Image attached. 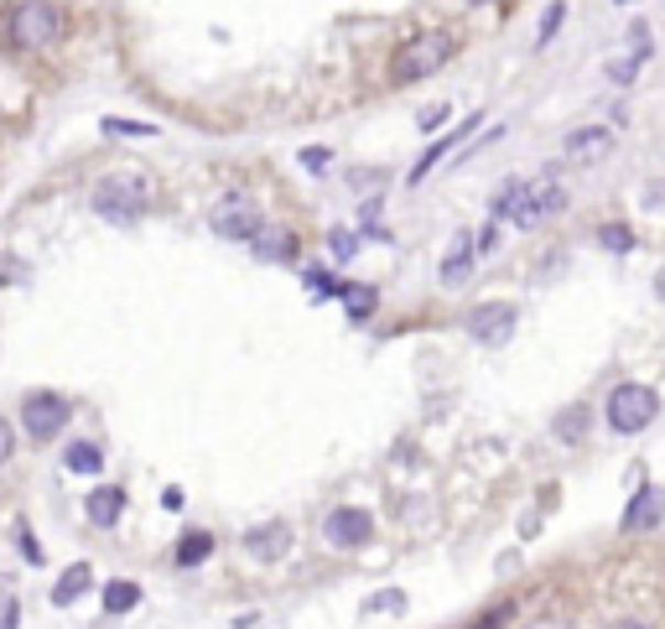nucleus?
<instances>
[{
    "label": "nucleus",
    "instance_id": "c85d7f7f",
    "mask_svg": "<svg viewBox=\"0 0 665 629\" xmlns=\"http://www.w3.org/2000/svg\"><path fill=\"white\" fill-rule=\"evenodd\" d=\"M17 541H21V552H26V562L37 567V562H42V546H37V536H32V525H21V520H17Z\"/></svg>",
    "mask_w": 665,
    "mask_h": 629
},
{
    "label": "nucleus",
    "instance_id": "ddd939ff",
    "mask_svg": "<svg viewBox=\"0 0 665 629\" xmlns=\"http://www.w3.org/2000/svg\"><path fill=\"white\" fill-rule=\"evenodd\" d=\"M468 130H483V115H479V110L468 115V120H462V126H458V130H453V135H437V141H432V147H426V151H422V162H416V167H411V177H406V183H411V187H422V183H426V177H432V167H437V162H443L447 151L458 147L462 135H468Z\"/></svg>",
    "mask_w": 665,
    "mask_h": 629
},
{
    "label": "nucleus",
    "instance_id": "39448f33",
    "mask_svg": "<svg viewBox=\"0 0 665 629\" xmlns=\"http://www.w3.org/2000/svg\"><path fill=\"white\" fill-rule=\"evenodd\" d=\"M260 208L250 193H224L219 204L208 208V229L219 235V240H235V245H250L260 235Z\"/></svg>",
    "mask_w": 665,
    "mask_h": 629
},
{
    "label": "nucleus",
    "instance_id": "6e6552de",
    "mask_svg": "<svg viewBox=\"0 0 665 629\" xmlns=\"http://www.w3.org/2000/svg\"><path fill=\"white\" fill-rule=\"evenodd\" d=\"M567 208V193L552 183V177H541V183H525V204H520V214L510 224H520V229H536V224L556 219Z\"/></svg>",
    "mask_w": 665,
    "mask_h": 629
},
{
    "label": "nucleus",
    "instance_id": "a211bd4d",
    "mask_svg": "<svg viewBox=\"0 0 665 629\" xmlns=\"http://www.w3.org/2000/svg\"><path fill=\"white\" fill-rule=\"evenodd\" d=\"M63 468H68V474H99V468H105V447L99 443H68L63 447Z\"/></svg>",
    "mask_w": 665,
    "mask_h": 629
},
{
    "label": "nucleus",
    "instance_id": "9b49d317",
    "mask_svg": "<svg viewBox=\"0 0 665 629\" xmlns=\"http://www.w3.org/2000/svg\"><path fill=\"white\" fill-rule=\"evenodd\" d=\"M250 250H255V260H271V265H292V260L302 256V240H296L286 224H260V235L250 240Z\"/></svg>",
    "mask_w": 665,
    "mask_h": 629
},
{
    "label": "nucleus",
    "instance_id": "0eeeda50",
    "mask_svg": "<svg viewBox=\"0 0 665 629\" xmlns=\"http://www.w3.org/2000/svg\"><path fill=\"white\" fill-rule=\"evenodd\" d=\"M515 323H520L515 302H479V307L468 313V334H473V344H489V349H499V344H510Z\"/></svg>",
    "mask_w": 665,
    "mask_h": 629
},
{
    "label": "nucleus",
    "instance_id": "bb28decb",
    "mask_svg": "<svg viewBox=\"0 0 665 629\" xmlns=\"http://www.w3.org/2000/svg\"><path fill=\"white\" fill-rule=\"evenodd\" d=\"M510 614H515V604H494V609H483L468 629H504V625H510Z\"/></svg>",
    "mask_w": 665,
    "mask_h": 629
},
{
    "label": "nucleus",
    "instance_id": "f3484780",
    "mask_svg": "<svg viewBox=\"0 0 665 629\" xmlns=\"http://www.w3.org/2000/svg\"><path fill=\"white\" fill-rule=\"evenodd\" d=\"M473 256H479V240L458 235L453 250H447V260H443V286H462V281L473 276Z\"/></svg>",
    "mask_w": 665,
    "mask_h": 629
},
{
    "label": "nucleus",
    "instance_id": "7ed1b4c3",
    "mask_svg": "<svg viewBox=\"0 0 665 629\" xmlns=\"http://www.w3.org/2000/svg\"><path fill=\"white\" fill-rule=\"evenodd\" d=\"M603 416H609V426L619 432V437H640V432L655 426V416H661V395H655V386L624 380V386H613Z\"/></svg>",
    "mask_w": 665,
    "mask_h": 629
},
{
    "label": "nucleus",
    "instance_id": "412c9836",
    "mask_svg": "<svg viewBox=\"0 0 665 629\" xmlns=\"http://www.w3.org/2000/svg\"><path fill=\"white\" fill-rule=\"evenodd\" d=\"M520 204H525V183H520V177H510V183H499V193L489 198V214H494V224L499 219H515Z\"/></svg>",
    "mask_w": 665,
    "mask_h": 629
},
{
    "label": "nucleus",
    "instance_id": "423d86ee",
    "mask_svg": "<svg viewBox=\"0 0 665 629\" xmlns=\"http://www.w3.org/2000/svg\"><path fill=\"white\" fill-rule=\"evenodd\" d=\"M68 416H74V406H68L57 390H32V395L21 401V426H26L32 443H53L57 432L68 426Z\"/></svg>",
    "mask_w": 665,
    "mask_h": 629
},
{
    "label": "nucleus",
    "instance_id": "b1692460",
    "mask_svg": "<svg viewBox=\"0 0 665 629\" xmlns=\"http://www.w3.org/2000/svg\"><path fill=\"white\" fill-rule=\"evenodd\" d=\"M562 21H567V0H552L546 17H541V26H536V47H546V42L562 32Z\"/></svg>",
    "mask_w": 665,
    "mask_h": 629
},
{
    "label": "nucleus",
    "instance_id": "f257e3e1",
    "mask_svg": "<svg viewBox=\"0 0 665 629\" xmlns=\"http://www.w3.org/2000/svg\"><path fill=\"white\" fill-rule=\"evenodd\" d=\"M151 204H156V183L146 172H110L105 183L94 187V214L110 224H135Z\"/></svg>",
    "mask_w": 665,
    "mask_h": 629
},
{
    "label": "nucleus",
    "instance_id": "c756f323",
    "mask_svg": "<svg viewBox=\"0 0 665 629\" xmlns=\"http://www.w3.org/2000/svg\"><path fill=\"white\" fill-rule=\"evenodd\" d=\"M17 625H21V598L6 593V598H0V629H17Z\"/></svg>",
    "mask_w": 665,
    "mask_h": 629
},
{
    "label": "nucleus",
    "instance_id": "2eb2a0df",
    "mask_svg": "<svg viewBox=\"0 0 665 629\" xmlns=\"http://www.w3.org/2000/svg\"><path fill=\"white\" fill-rule=\"evenodd\" d=\"M84 510H89V525L110 531L115 520L126 516V489H120V484H105V489H94L89 500H84Z\"/></svg>",
    "mask_w": 665,
    "mask_h": 629
},
{
    "label": "nucleus",
    "instance_id": "cd10ccee",
    "mask_svg": "<svg viewBox=\"0 0 665 629\" xmlns=\"http://www.w3.org/2000/svg\"><path fill=\"white\" fill-rule=\"evenodd\" d=\"M105 135H156V126H141V120H105Z\"/></svg>",
    "mask_w": 665,
    "mask_h": 629
},
{
    "label": "nucleus",
    "instance_id": "7c9ffc66",
    "mask_svg": "<svg viewBox=\"0 0 665 629\" xmlns=\"http://www.w3.org/2000/svg\"><path fill=\"white\" fill-rule=\"evenodd\" d=\"M328 162H332V151H323V147H307V151H302V167H307V172H323Z\"/></svg>",
    "mask_w": 665,
    "mask_h": 629
},
{
    "label": "nucleus",
    "instance_id": "58836bf2",
    "mask_svg": "<svg viewBox=\"0 0 665 629\" xmlns=\"http://www.w3.org/2000/svg\"><path fill=\"white\" fill-rule=\"evenodd\" d=\"M619 6H634V0H619Z\"/></svg>",
    "mask_w": 665,
    "mask_h": 629
},
{
    "label": "nucleus",
    "instance_id": "e433bc0d",
    "mask_svg": "<svg viewBox=\"0 0 665 629\" xmlns=\"http://www.w3.org/2000/svg\"><path fill=\"white\" fill-rule=\"evenodd\" d=\"M655 292H661V296H665V271H661V281H655Z\"/></svg>",
    "mask_w": 665,
    "mask_h": 629
},
{
    "label": "nucleus",
    "instance_id": "f704fd0d",
    "mask_svg": "<svg viewBox=\"0 0 665 629\" xmlns=\"http://www.w3.org/2000/svg\"><path fill=\"white\" fill-rule=\"evenodd\" d=\"M525 629H567V619H556V614H546V619H536V625H525Z\"/></svg>",
    "mask_w": 665,
    "mask_h": 629
},
{
    "label": "nucleus",
    "instance_id": "2f4dec72",
    "mask_svg": "<svg viewBox=\"0 0 665 629\" xmlns=\"http://www.w3.org/2000/svg\"><path fill=\"white\" fill-rule=\"evenodd\" d=\"M11 453H17V426H11L6 416H0V463L11 458Z\"/></svg>",
    "mask_w": 665,
    "mask_h": 629
},
{
    "label": "nucleus",
    "instance_id": "4468645a",
    "mask_svg": "<svg viewBox=\"0 0 665 629\" xmlns=\"http://www.w3.org/2000/svg\"><path fill=\"white\" fill-rule=\"evenodd\" d=\"M567 156L573 162H603V156H613V130L609 126H582L567 135Z\"/></svg>",
    "mask_w": 665,
    "mask_h": 629
},
{
    "label": "nucleus",
    "instance_id": "4be33fe9",
    "mask_svg": "<svg viewBox=\"0 0 665 629\" xmlns=\"http://www.w3.org/2000/svg\"><path fill=\"white\" fill-rule=\"evenodd\" d=\"M588 422H592L588 406H567L562 416H556V443H567V447L582 443V437H588Z\"/></svg>",
    "mask_w": 665,
    "mask_h": 629
},
{
    "label": "nucleus",
    "instance_id": "f03ea898",
    "mask_svg": "<svg viewBox=\"0 0 665 629\" xmlns=\"http://www.w3.org/2000/svg\"><path fill=\"white\" fill-rule=\"evenodd\" d=\"M453 53H458V42L447 37V32H416L411 42L395 47V57H390V78H395V84H422V78L443 74L447 63H453Z\"/></svg>",
    "mask_w": 665,
    "mask_h": 629
},
{
    "label": "nucleus",
    "instance_id": "1a4fd4ad",
    "mask_svg": "<svg viewBox=\"0 0 665 629\" xmlns=\"http://www.w3.org/2000/svg\"><path fill=\"white\" fill-rule=\"evenodd\" d=\"M323 536H328L332 546L353 552V546H364V541L374 536V516L359 510V505H344V510H332V516L323 520Z\"/></svg>",
    "mask_w": 665,
    "mask_h": 629
},
{
    "label": "nucleus",
    "instance_id": "5701e85b",
    "mask_svg": "<svg viewBox=\"0 0 665 629\" xmlns=\"http://www.w3.org/2000/svg\"><path fill=\"white\" fill-rule=\"evenodd\" d=\"M598 245H603L609 256H629V250H634V235H629V224H603V229H598Z\"/></svg>",
    "mask_w": 665,
    "mask_h": 629
},
{
    "label": "nucleus",
    "instance_id": "4c0bfd02",
    "mask_svg": "<svg viewBox=\"0 0 665 629\" xmlns=\"http://www.w3.org/2000/svg\"><path fill=\"white\" fill-rule=\"evenodd\" d=\"M468 6H489V0H468Z\"/></svg>",
    "mask_w": 665,
    "mask_h": 629
},
{
    "label": "nucleus",
    "instance_id": "20e7f679",
    "mask_svg": "<svg viewBox=\"0 0 665 629\" xmlns=\"http://www.w3.org/2000/svg\"><path fill=\"white\" fill-rule=\"evenodd\" d=\"M63 37V11L53 0H21L11 11V47L17 53H47Z\"/></svg>",
    "mask_w": 665,
    "mask_h": 629
},
{
    "label": "nucleus",
    "instance_id": "9d476101",
    "mask_svg": "<svg viewBox=\"0 0 665 629\" xmlns=\"http://www.w3.org/2000/svg\"><path fill=\"white\" fill-rule=\"evenodd\" d=\"M661 520H665V489L640 484L634 500L624 505V516H619V531H650V525H661Z\"/></svg>",
    "mask_w": 665,
    "mask_h": 629
},
{
    "label": "nucleus",
    "instance_id": "dca6fc26",
    "mask_svg": "<svg viewBox=\"0 0 665 629\" xmlns=\"http://www.w3.org/2000/svg\"><path fill=\"white\" fill-rule=\"evenodd\" d=\"M89 588H94V567H89V562H74V567L53 583V604H57V609H74Z\"/></svg>",
    "mask_w": 665,
    "mask_h": 629
},
{
    "label": "nucleus",
    "instance_id": "393cba45",
    "mask_svg": "<svg viewBox=\"0 0 665 629\" xmlns=\"http://www.w3.org/2000/svg\"><path fill=\"white\" fill-rule=\"evenodd\" d=\"M338 296L349 302L353 317H370V307H374V292H370V286H349V281H344V286H338Z\"/></svg>",
    "mask_w": 665,
    "mask_h": 629
},
{
    "label": "nucleus",
    "instance_id": "a878e982",
    "mask_svg": "<svg viewBox=\"0 0 665 629\" xmlns=\"http://www.w3.org/2000/svg\"><path fill=\"white\" fill-rule=\"evenodd\" d=\"M328 250H332V260H353V250H359V235H353V229H332Z\"/></svg>",
    "mask_w": 665,
    "mask_h": 629
},
{
    "label": "nucleus",
    "instance_id": "473e14b6",
    "mask_svg": "<svg viewBox=\"0 0 665 629\" xmlns=\"http://www.w3.org/2000/svg\"><path fill=\"white\" fill-rule=\"evenodd\" d=\"M374 609H406V598H401V593L390 588L385 598H370V604H364V614H374Z\"/></svg>",
    "mask_w": 665,
    "mask_h": 629
},
{
    "label": "nucleus",
    "instance_id": "aec40b11",
    "mask_svg": "<svg viewBox=\"0 0 665 629\" xmlns=\"http://www.w3.org/2000/svg\"><path fill=\"white\" fill-rule=\"evenodd\" d=\"M105 614H130L135 604H141V583H130V577H115V583H105Z\"/></svg>",
    "mask_w": 665,
    "mask_h": 629
},
{
    "label": "nucleus",
    "instance_id": "6ab92c4d",
    "mask_svg": "<svg viewBox=\"0 0 665 629\" xmlns=\"http://www.w3.org/2000/svg\"><path fill=\"white\" fill-rule=\"evenodd\" d=\"M214 556V531H183L177 541V567H204Z\"/></svg>",
    "mask_w": 665,
    "mask_h": 629
},
{
    "label": "nucleus",
    "instance_id": "72a5a7b5",
    "mask_svg": "<svg viewBox=\"0 0 665 629\" xmlns=\"http://www.w3.org/2000/svg\"><path fill=\"white\" fill-rule=\"evenodd\" d=\"M443 120H447V105H432V110L422 115V130H437Z\"/></svg>",
    "mask_w": 665,
    "mask_h": 629
},
{
    "label": "nucleus",
    "instance_id": "f8f14e48",
    "mask_svg": "<svg viewBox=\"0 0 665 629\" xmlns=\"http://www.w3.org/2000/svg\"><path fill=\"white\" fill-rule=\"evenodd\" d=\"M244 552L260 556V562H276V556H286V552H292V525H286V520L250 525V531H244Z\"/></svg>",
    "mask_w": 665,
    "mask_h": 629
},
{
    "label": "nucleus",
    "instance_id": "c9c22d12",
    "mask_svg": "<svg viewBox=\"0 0 665 629\" xmlns=\"http://www.w3.org/2000/svg\"><path fill=\"white\" fill-rule=\"evenodd\" d=\"M603 629H650L645 619H613V625H603Z\"/></svg>",
    "mask_w": 665,
    "mask_h": 629
}]
</instances>
